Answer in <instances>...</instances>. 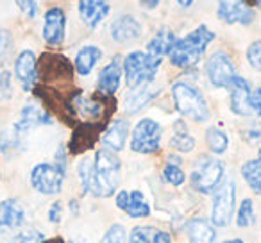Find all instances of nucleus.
<instances>
[{
    "instance_id": "obj_45",
    "label": "nucleus",
    "mask_w": 261,
    "mask_h": 243,
    "mask_svg": "<svg viewBox=\"0 0 261 243\" xmlns=\"http://www.w3.org/2000/svg\"><path fill=\"white\" fill-rule=\"evenodd\" d=\"M222 243H243L242 239H225V241H222Z\"/></svg>"
},
{
    "instance_id": "obj_37",
    "label": "nucleus",
    "mask_w": 261,
    "mask_h": 243,
    "mask_svg": "<svg viewBox=\"0 0 261 243\" xmlns=\"http://www.w3.org/2000/svg\"><path fill=\"white\" fill-rule=\"evenodd\" d=\"M247 61L254 70L261 72V40L252 41L247 48Z\"/></svg>"
},
{
    "instance_id": "obj_32",
    "label": "nucleus",
    "mask_w": 261,
    "mask_h": 243,
    "mask_svg": "<svg viewBox=\"0 0 261 243\" xmlns=\"http://www.w3.org/2000/svg\"><path fill=\"white\" fill-rule=\"evenodd\" d=\"M22 138L15 129H6V131L0 132V152L9 154L13 152L15 149H18L20 143H22Z\"/></svg>"
},
{
    "instance_id": "obj_29",
    "label": "nucleus",
    "mask_w": 261,
    "mask_h": 243,
    "mask_svg": "<svg viewBox=\"0 0 261 243\" xmlns=\"http://www.w3.org/2000/svg\"><path fill=\"white\" fill-rule=\"evenodd\" d=\"M242 177L254 193L261 195V157L245 161L242 165Z\"/></svg>"
},
{
    "instance_id": "obj_26",
    "label": "nucleus",
    "mask_w": 261,
    "mask_h": 243,
    "mask_svg": "<svg viewBox=\"0 0 261 243\" xmlns=\"http://www.w3.org/2000/svg\"><path fill=\"white\" fill-rule=\"evenodd\" d=\"M186 234H188L190 243H213L217 232L206 218L195 217L186 225Z\"/></svg>"
},
{
    "instance_id": "obj_5",
    "label": "nucleus",
    "mask_w": 261,
    "mask_h": 243,
    "mask_svg": "<svg viewBox=\"0 0 261 243\" xmlns=\"http://www.w3.org/2000/svg\"><path fill=\"white\" fill-rule=\"evenodd\" d=\"M225 167L220 159L210 156L199 157L190 175V184L193 190L200 193H211L217 190V186L224 179Z\"/></svg>"
},
{
    "instance_id": "obj_44",
    "label": "nucleus",
    "mask_w": 261,
    "mask_h": 243,
    "mask_svg": "<svg viewBox=\"0 0 261 243\" xmlns=\"http://www.w3.org/2000/svg\"><path fill=\"white\" fill-rule=\"evenodd\" d=\"M249 4L254 6V8H257V9H261V0H250Z\"/></svg>"
},
{
    "instance_id": "obj_39",
    "label": "nucleus",
    "mask_w": 261,
    "mask_h": 243,
    "mask_svg": "<svg viewBox=\"0 0 261 243\" xmlns=\"http://www.w3.org/2000/svg\"><path fill=\"white\" fill-rule=\"evenodd\" d=\"M16 4L18 8L22 9V13H25L29 18H34L38 13V4L36 0H16Z\"/></svg>"
},
{
    "instance_id": "obj_9",
    "label": "nucleus",
    "mask_w": 261,
    "mask_h": 243,
    "mask_svg": "<svg viewBox=\"0 0 261 243\" xmlns=\"http://www.w3.org/2000/svg\"><path fill=\"white\" fill-rule=\"evenodd\" d=\"M206 75L215 88H229L236 77V68L224 50H217L207 58Z\"/></svg>"
},
{
    "instance_id": "obj_28",
    "label": "nucleus",
    "mask_w": 261,
    "mask_h": 243,
    "mask_svg": "<svg viewBox=\"0 0 261 243\" xmlns=\"http://www.w3.org/2000/svg\"><path fill=\"white\" fill-rule=\"evenodd\" d=\"M170 147L179 152H192L195 149V138L188 132L185 122H175L174 124V134L170 138Z\"/></svg>"
},
{
    "instance_id": "obj_20",
    "label": "nucleus",
    "mask_w": 261,
    "mask_h": 243,
    "mask_svg": "<svg viewBox=\"0 0 261 243\" xmlns=\"http://www.w3.org/2000/svg\"><path fill=\"white\" fill-rule=\"evenodd\" d=\"M122 73H123V70H122L120 59L118 58L111 59V61L100 70V73H98V80H97L98 93L108 95V97L115 95L120 88V83H122Z\"/></svg>"
},
{
    "instance_id": "obj_40",
    "label": "nucleus",
    "mask_w": 261,
    "mask_h": 243,
    "mask_svg": "<svg viewBox=\"0 0 261 243\" xmlns=\"http://www.w3.org/2000/svg\"><path fill=\"white\" fill-rule=\"evenodd\" d=\"M61 218H63V202L56 200L50 206V209H48V220H50L52 224H59Z\"/></svg>"
},
{
    "instance_id": "obj_8",
    "label": "nucleus",
    "mask_w": 261,
    "mask_h": 243,
    "mask_svg": "<svg viewBox=\"0 0 261 243\" xmlns=\"http://www.w3.org/2000/svg\"><path fill=\"white\" fill-rule=\"evenodd\" d=\"M66 172L54 163H38L31 170V186L41 195H58L63 190Z\"/></svg>"
},
{
    "instance_id": "obj_46",
    "label": "nucleus",
    "mask_w": 261,
    "mask_h": 243,
    "mask_svg": "<svg viewBox=\"0 0 261 243\" xmlns=\"http://www.w3.org/2000/svg\"><path fill=\"white\" fill-rule=\"evenodd\" d=\"M47 243H63V241H61V239H50V241L47 239Z\"/></svg>"
},
{
    "instance_id": "obj_10",
    "label": "nucleus",
    "mask_w": 261,
    "mask_h": 243,
    "mask_svg": "<svg viewBox=\"0 0 261 243\" xmlns=\"http://www.w3.org/2000/svg\"><path fill=\"white\" fill-rule=\"evenodd\" d=\"M73 75V66L65 56L59 54H43L38 63V79H43L47 83L50 80H63L68 79L72 80Z\"/></svg>"
},
{
    "instance_id": "obj_41",
    "label": "nucleus",
    "mask_w": 261,
    "mask_h": 243,
    "mask_svg": "<svg viewBox=\"0 0 261 243\" xmlns=\"http://www.w3.org/2000/svg\"><path fill=\"white\" fill-rule=\"evenodd\" d=\"M250 107H252V111L256 115L261 116V88H257V90H254L250 93Z\"/></svg>"
},
{
    "instance_id": "obj_35",
    "label": "nucleus",
    "mask_w": 261,
    "mask_h": 243,
    "mask_svg": "<svg viewBox=\"0 0 261 243\" xmlns=\"http://www.w3.org/2000/svg\"><path fill=\"white\" fill-rule=\"evenodd\" d=\"M100 243H127L125 231L120 224H113L108 231L104 232Z\"/></svg>"
},
{
    "instance_id": "obj_24",
    "label": "nucleus",
    "mask_w": 261,
    "mask_h": 243,
    "mask_svg": "<svg viewBox=\"0 0 261 243\" xmlns=\"http://www.w3.org/2000/svg\"><path fill=\"white\" fill-rule=\"evenodd\" d=\"M175 41H177L175 34L172 33L168 27H161L152 36V40L147 43V54L154 56V58H158V59H163V56L170 54Z\"/></svg>"
},
{
    "instance_id": "obj_34",
    "label": "nucleus",
    "mask_w": 261,
    "mask_h": 243,
    "mask_svg": "<svg viewBox=\"0 0 261 243\" xmlns=\"http://www.w3.org/2000/svg\"><path fill=\"white\" fill-rule=\"evenodd\" d=\"M15 88H13V77L8 70H0V102L13 98Z\"/></svg>"
},
{
    "instance_id": "obj_4",
    "label": "nucleus",
    "mask_w": 261,
    "mask_h": 243,
    "mask_svg": "<svg viewBox=\"0 0 261 243\" xmlns=\"http://www.w3.org/2000/svg\"><path fill=\"white\" fill-rule=\"evenodd\" d=\"M161 59L147 54L143 50H135L125 56L123 59V72H125L127 86L130 90L142 86L147 83H154L158 70H160Z\"/></svg>"
},
{
    "instance_id": "obj_18",
    "label": "nucleus",
    "mask_w": 261,
    "mask_h": 243,
    "mask_svg": "<svg viewBox=\"0 0 261 243\" xmlns=\"http://www.w3.org/2000/svg\"><path fill=\"white\" fill-rule=\"evenodd\" d=\"M109 0H79V16L90 29L98 27L109 15Z\"/></svg>"
},
{
    "instance_id": "obj_23",
    "label": "nucleus",
    "mask_w": 261,
    "mask_h": 243,
    "mask_svg": "<svg viewBox=\"0 0 261 243\" xmlns=\"http://www.w3.org/2000/svg\"><path fill=\"white\" fill-rule=\"evenodd\" d=\"M160 93V88L154 86V83H147L142 84V86L135 88L129 95L125 97V102H123V107L129 115H135V113L142 111L149 102H152L154 98Z\"/></svg>"
},
{
    "instance_id": "obj_1",
    "label": "nucleus",
    "mask_w": 261,
    "mask_h": 243,
    "mask_svg": "<svg viewBox=\"0 0 261 243\" xmlns=\"http://www.w3.org/2000/svg\"><path fill=\"white\" fill-rule=\"evenodd\" d=\"M122 163L113 150L100 149L95 157H84L77 167L81 186L86 193L93 197H111L118 192Z\"/></svg>"
},
{
    "instance_id": "obj_12",
    "label": "nucleus",
    "mask_w": 261,
    "mask_h": 243,
    "mask_svg": "<svg viewBox=\"0 0 261 243\" xmlns=\"http://www.w3.org/2000/svg\"><path fill=\"white\" fill-rule=\"evenodd\" d=\"M115 202L116 207L130 218H145L150 214V204L140 190H130V192L120 190L115 193Z\"/></svg>"
},
{
    "instance_id": "obj_25",
    "label": "nucleus",
    "mask_w": 261,
    "mask_h": 243,
    "mask_svg": "<svg viewBox=\"0 0 261 243\" xmlns=\"http://www.w3.org/2000/svg\"><path fill=\"white\" fill-rule=\"evenodd\" d=\"M127 243H172V236L170 232L150 225H136L130 231Z\"/></svg>"
},
{
    "instance_id": "obj_3",
    "label": "nucleus",
    "mask_w": 261,
    "mask_h": 243,
    "mask_svg": "<svg viewBox=\"0 0 261 243\" xmlns=\"http://www.w3.org/2000/svg\"><path fill=\"white\" fill-rule=\"evenodd\" d=\"M172 97L175 102V109L182 116L193 120L197 124H202L210 120V107L204 95L193 84L177 80L172 84Z\"/></svg>"
},
{
    "instance_id": "obj_33",
    "label": "nucleus",
    "mask_w": 261,
    "mask_h": 243,
    "mask_svg": "<svg viewBox=\"0 0 261 243\" xmlns=\"http://www.w3.org/2000/svg\"><path fill=\"white\" fill-rule=\"evenodd\" d=\"M163 177L167 182H170L172 186H182L186 181V174L182 172V168L175 163H170L168 161L163 168Z\"/></svg>"
},
{
    "instance_id": "obj_19",
    "label": "nucleus",
    "mask_w": 261,
    "mask_h": 243,
    "mask_svg": "<svg viewBox=\"0 0 261 243\" xmlns=\"http://www.w3.org/2000/svg\"><path fill=\"white\" fill-rule=\"evenodd\" d=\"M127 136H129V122L125 118H115L106 125L104 132L100 134V140L108 150L120 152L125 147Z\"/></svg>"
},
{
    "instance_id": "obj_30",
    "label": "nucleus",
    "mask_w": 261,
    "mask_h": 243,
    "mask_svg": "<svg viewBox=\"0 0 261 243\" xmlns=\"http://www.w3.org/2000/svg\"><path fill=\"white\" fill-rule=\"evenodd\" d=\"M206 145L207 149L211 150L213 154H224L229 147V138L222 129L218 127H210L206 131Z\"/></svg>"
},
{
    "instance_id": "obj_21",
    "label": "nucleus",
    "mask_w": 261,
    "mask_h": 243,
    "mask_svg": "<svg viewBox=\"0 0 261 243\" xmlns=\"http://www.w3.org/2000/svg\"><path fill=\"white\" fill-rule=\"evenodd\" d=\"M25 224V209L16 199L0 202V231H13Z\"/></svg>"
},
{
    "instance_id": "obj_16",
    "label": "nucleus",
    "mask_w": 261,
    "mask_h": 243,
    "mask_svg": "<svg viewBox=\"0 0 261 243\" xmlns=\"http://www.w3.org/2000/svg\"><path fill=\"white\" fill-rule=\"evenodd\" d=\"M106 124H100V122H84V124H79L72 136V142H70V152L72 154H81L84 150L91 149L95 145V142L98 140L100 132H104Z\"/></svg>"
},
{
    "instance_id": "obj_36",
    "label": "nucleus",
    "mask_w": 261,
    "mask_h": 243,
    "mask_svg": "<svg viewBox=\"0 0 261 243\" xmlns=\"http://www.w3.org/2000/svg\"><path fill=\"white\" fill-rule=\"evenodd\" d=\"M9 243H47V238L40 231H23L13 236V239Z\"/></svg>"
},
{
    "instance_id": "obj_22",
    "label": "nucleus",
    "mask_w": 261,
    "mask_h": 243,
    "mask_svg": "<svg viewBox=\"0 0 261 243\" xmlns=\"http://www.w3.org/2000/svg\"><path fill=\"white\" fill-rule=\"evenodd\" d=\"M142 36V23L130 15H122L111 23V38L116 43H129Z\"/></svg>"
},
{
    "instance_id": "obj_17",
    "label": "nucleus",
    "mask_w": 261,
    "mask_h": 243,
    "mask_svg": "<svg viewBox=\"0 0 261 243\" xmlns=\"http://www.w3.org/2000/svg\"><path fill=\"white\" fill-rule=\"evenodd\" d=\"M231 111L238 116H249L252 115V107H250V84L247 83L243 77L236 75L232 79L231 86Z\"/></svg>"
},
{
    "instance_id": "obj_7",
    "label": "nucleus",
    "mask_w": 261,
    "mask_h": 243,
    "mask_svg": "<svg viewBox=\"0 0 261 243\" xmlns=\"http://www.w3.org/2000/svg\"><path fill=\"white\" fill-rule=\"evenodd\" d=\"M163 127L152 118H142L130 134V150L138 154H154L160 150Z\"/></svg>"
},
{
    "instance_id": "obj_6",
    "label": "nucleus",
    "mask_w": 261,
    "mask_h": 243,
    "mask_svg": "<svg viewBox=\"0 0 261 243\" xmlns=\"http://www.w3.org/2000/svg\"><path fill=\"white\" fill-rule=\"evenodd\" d=\"M236 209V182L225 179L217 186L213 193V207H211V224L217 227H225L232 222Z\"/></svg>"
},
{
    "instance_id": "obj_42",
    "label": "nucleus",
    "mask_w": 261,
    "mask_h": 243,
    "mask_svg": "<svg viewBox=\"0 0 261 243\" xmlns=\"http://www.w3.org/2000/svg\"><path fill=\"white\" fill-rule=\"evenodd\" d=\"M140 4L145 9H156L158 4H160V0H140Z\"/></svg>"
},
{
    "instance_id": "obj_11",
    "label": "nucleus",
    "mask_w": 261,
    "mask_h": 243,
    "mask_svg": "<svg viewBox=\"0 0 261 243\" xmlns=\"http://www.w3.org/2000/svg\"><path fill=\"white\" fill-rule=\"evenodd\" d=\"M217 4L218 18L227 25L232 23L249 25L254 20V9L249 4V0H217Z\"/></svg>"
},
{
    "instance_id": "obj_38",
    "label": "nucleus",
    "mask_w": 261,
    "mask_h": 243,
    "mask_svg": "<svg viewBox=\"0 0 261 243\" xmlns=\"http://www.w3.org/2000/svg\"><path fill=\"white\" fill-rule=\"evenodd\" d=\"M9 47H11V34L0 27V63L4 61V58L8 56Z\"/></svg>"
},
{
    "instance_id": "obj_15",
    "label": "nucleus",
    "mask_w": 261,
    "mask_h": 243,
    "mask_svg": "<svg viewBox=\"0 0 261 243\" xmlns=\"http://www.w3.org/2000/svg\"><path fill=\"white\" fill-rule=\"evenodd\" d=\"M50 124H52V116L48 115L47 109H43L38 104H27L23 105L18 122L13 125V129L20 136H25L31 129L38 127V125H50Z\"/></svg>"
},
{
    "instance_id": "obj_27",
    "label": "nucleus",
    "mask_w": 261,
    "mask_h": 243,
    "mask_svg": "<svg viewBox=\"0 0 261 243\" xmlns=\"http://www.w3.org/2000/svg\"><path fill=\"white\" fill-rule=\"evenodd\" d=\"M102 58V50L95 45H86L83 47L75 56V61H73V70H75L79 75L86 77L91 73V70L97 66V63Z\"/></svg>"
},
{
    "instance_id": "obj_2",
    "label": "nucleus",
    "mask_w": 261,
    "mask_h": 243,
    "mask_svg": "<svg viewBox=\"0 0 261 243\" xmlns=\"http://www.w3.org/2000/svg\"><path fill=\"white\" fill-rule=\"evenodd\" d=\"M215 40V33L206 25H199L195 31L188 33L185 38L175 41L174 48L170 50L168 58L170 63L177 68H192L200 61L206 48Z\"/></svg>"
},
{
    "instance_id": "obj_43",
    "label": "nucleus",
    "mask_w": 261,
    "mask_h": 243,
    "mask_svg": "<svg viewBox=\"0 0 261 243\" xmlns=\"http://www.w3.org/2000/svg\"><path fill=\"white\" fill-rule=\"evenodd\" d=\"M177 4L181 6V8H190V6L193 4V0H177Z\"/></svg>"
},
{
    "instance_id": "obj_31",
    "label": "nucleus",
    "mask_w": 261,
    "mask_h": 243,
    "mask_svg": "<svg viewBox=\"0 0 261 243\" xmlns=\"http://www.w3.org/2000/svg\"><path fill=\"white\" fill-rule=\"evenodd\" d=\"M256 222V213H254V202L250 199L242 200L236 213V225L238 227H249Z\"/></svg>"
},
{
    "instance_id": "obj_14",
    "label": "nucleus",
    "mask_w": 261,
    "mask_h": 243,
    "mask_svg": "<svg viewBox=\"0 0 261 243\" xmlns=\"http://www.w3.org/2000/svg\"><path fill=\"white\" fill-rule=\"evenodd\" d=\"M15 75L25 91L34 90L38 83V59L33 50H22L15 61Z\"/></svg>"
},
{
    "instance_id": "obj_13",
    "label": "nucleus",
    "mask_w": 261,
    "mask_h": 243,
    "mask_svg": "<svg viewBox=\"0 0 261 243\" xmlns=\"http://www.w3.org/2000/svg\"><path fill=\"white\" fill-rule=\"evenodd\" d=\"M66 34V15L61 8L47 9L43 18V40L50 47H59L65 41Z\"/></svg>"
},
{
    "instance_id": "obj_47",
    "label": "nucleus",
    "mask_w": 261,
    "mask_h": 243,
    "mask_svg": "<svg viewBox=\"0 0 261 243\" xmlns=\"http://www.w3.org/2000/svg\"><path fill=\"white\" fill-rule=\"evenodd\" d=\"M259 157H261V147H259Z\"/></svg>"
}]
</instances>
